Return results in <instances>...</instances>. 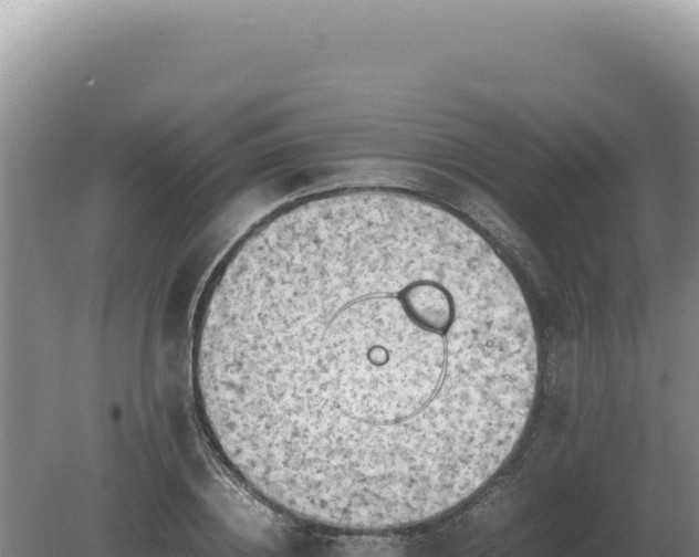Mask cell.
<instances>
[{
    "instance_id": "6da1fadb",
    "label": "cell",
    "mask_w": 699,
    "mask_h": 557,
    "mask_svg": "<svg viewBox=\"0 0 699 557\" xmlns=\"http://www.w3.org/2000/svg\"><path fill=\"white\" fill-rule=\"evenodd\" d=\"M233 441L302 519L388 532L478 492L534 404L533 319L456 216L390 190L272 217L239 258L213 344Z\"/></svg>"
}]
</instances>
